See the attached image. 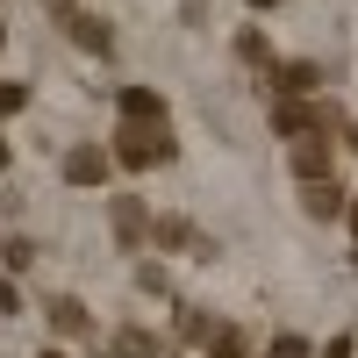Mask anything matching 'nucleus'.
<instances>
[{
    "mask_svg": "<svg viewBox=\"0 0 358 358\" xmlns=\"http://www.w3.org/2000/svg\"><path fill=\"white\" fill-rule=\"evenodd\" d=\"M115 158H122V165H136V172H151V165H165L172 158V136L165 129H122V136H115Z\"/></svg>",
    "mask_w": 358,
    "mask_h": 358,
    "instance_id": "f257e3e1",
    "label": "nucleus"
},
{
    "mask_svg": "<svg viewBox=\"0 0 358 358\" xmlns=\"http://www.w3.org/2000/svg\"><path fill=\"white\" fill-rule=\"evenodd\" d=\"M273 129L287 143H301V136H330V108H308V101H273Z\"/></svg>",
    "mask_w": 358,
    "mask_h": 358,
    "instance_id": "f03ea898",
    "label": "nucleus"
},
{
    "mask_svg": "<svg viewBox=\"0 0 358 358\" xmlns=\"http://www.w3.org/2000/svg\"><path fill=\"white\" fill-rule=\"evenodd\" d=\"M108 172H115V151H101V143L65 151V187H108Z\"/></svg>",
    "mask_w": 358,
    "mask_h": 358,
    "instance_id": "7ed1b4c3",
    "label": "nucleus"
},
{
    "mask_svg": "<svg viewBox=\"0 0 358 358\" xmlns=\"http://www.w3.org/2000/svg\"><path fill=\"white\" fill-rule=\"evenodd\" d=\"M108 222H115L122 244H151V222H158V215H151L136 194H115V201H108Z\"/></svg>",
    "mask_w": 358,
    "mask_h": 358,
    "instance_id": "20e7f679",
    "label": "nucleus"
},
{
    "mask_svg": "<svg viewBox=\"0 0 358 358\" xmlns=\"http://www.w3.org/2000/svg\"><path fill=\"white\" fill-rule=\"evenodd\" d=\"M115 108H122V122H136V129H165V94L158 86H122Z\"/></svg>",
    "mask_w": 358,
    "mask_h": 358,
    "instance_id": "39448f33",
    "label": "nucleus"
},
{
    "mask_svg": "<svg viewBox=\"0 0 358 358\" xmlns=\"http://www.w3.org/2000/svg\"><path fill=\"white\" fill-rule=\"evenodd\" d=\"M57 29H65L79 50H115V29H108V22H94L86 8H57Z\"/></svg>",
    "mask_w": 358,
    "mask_h": 358,
    "instance_id": "423d86ee",
    "label": "nucleus"
},
{
    "mask_svg": "<svg viewBox=\"0 0 358 358\" xmlns=\"http://www.w3.org/2000/svg\"><path fill=\"white\" fill-rule=\"evenodd\" d=\"M301 94H322V65H280L273 72V101H301Z\"/></svg>",
    "mask_w": 358,
    "mask_h": 358,
    "instance_id": "0eeeda50",
    "label": "nucleus"
},
{
    "mask_svg": "<svg viewBox=\"0 0 358 358\" xmlns=\"http://www.w3.org/2000/svg\"><path fill=\"white\" fill-rule=\"evenodd\" d=\"M301 208L315 222H330V215H344V179L330 172V179H308V194H301Z\"/></svg>",
    "mask_w": 358,
    "mask_h": 358,
    "instance_id": "6e6552de",
    "label": "nucleus"
},
{
    "mask_svg": "<svg viewBox=\"0 0 358 358\" xmlns=\"http://www.w3.org/2000/svg\"><path fill=\"white\" fill-rule=\"evenodd\" d=\"M151 244H165V251H208L187 215H158V222H151Z\"/></svg>",
    "mask_w": 358,
    "mask_h": 358,
    "instance_id": "1a4fd4ad",
    "label": "nucleus"
},
{
    "mask_svg": "<svg viewBox=\"0 0 358 358\" xmlns=\"http://www.w3.org/2000/svg\"><path fill=\"white\" fill-rule=\"evenodd\" d=\"M294 172L301 179H330V136H301L294 143Z\"/></svg>",
    "mask_w": 358,
    "mask_h": 358,
    "instance_id": "9d476101",
    "label": "nucleus"
},
{
    "mask_svg": "<svg viewBox=\"0 0 358 358\" xmlns=\"http://www.w3.org/2000/svg\"><path fill=\"white\" fill-rule=\"evenodd\" d=\"M50 330H57V337H79V330H86V308L72 301V294H57V301H50Z\"/></svg>",
    "mask_w": 358,
    "mask_h": 358,
    "instance_id": "9b49d317",
    "label": "nucleus"
},
{
    "mask_svg": "<svg viewBox=\"0 0 358 358\" xmlns=\"http://www.w3.org/2000/svg\"><path fill=\"white\" fill-rule=\"evenodd\" d=\"M236 57H244V65H273V43H265L258 29H244V36H236Z\"/></svg>",
    "mask_w": 358,
    "mask_h": 358,
    "instance_id": "f8f14e48",
    "label": "nucleus"
},
{
    "mask_svg": "<svg viewBox=\"0 0 358 358\" xmlns=\"http://www.w3.org/2000/svg\"><path fill=\"white\" fill-rule=\"evenodd\" d=\"M29 265H36V244H29V236H8V273H29Z\"/></svg>",
    "mask_w": 358,
    "mask_h": 358,
    "instance_id": "ddd939ff",
    "label": "nucleus"
},
{
    "mask_svg": "<svg viewBox=\"0 0 358 358\" xmlns=\"http://www.w3.org/2000/svg\"><path fill=\"white\" fill-rule=\"evenodd\" d=\"M208 358H244V337H236V330H215V337H208Z\"/></svg>",
    "mask_w": 358,
    "mask_h": 358,
    "instance_id": "4468645a",
    "label": "nucleus"
},
{
    "mask_svg": "<svg viewBox=\"0 0 358 358\" xmlns=\"http://www.w3.org/2000/svg\"><path fill=\"white\" fill-rule=\"evenodd\" d=\"M29 108V86H15V79H0V115H22Z\"/></svg>",
    "mask_w": 358,
    "mask_h": 358,
    "instance_id": "2eb2a0df",
    "label": "nucleus"
},
{
    "mask_svg": "<svg viewBox=\"0 0 358 358\" xmlns=\"http://www.w3.org/2000/svg\"><path fill=\"white\" fill-rule=\"evenodd\" d=\"M115 351H122V358H151V337H143V330H122V337H115Z\"/></svg>",
    "mask_w": 358,
    "mask_h": 358,
    "instance_id": "dca6fc26",
    "label": "nucleus"
},
{
    "mask_svg": "<svg viewBox=\"0 0 358 358\" xmlns=\"http://www.w3.org/2000/svg\"><path fill=\"white\" fill-rule=\"evenodd\" d=\"M265 358H308V344H301V337H273V351H265Z\"/></svg>",
    "mask_w": 358,
    "mask_h": 358,
    "instance_id": "f3484780",
    "label": "nucleus"
},
{
    "mask_svg": "<svg viewBox=\"0 0 358 358\" xmlns=\"http://www.w3.org/2000/svg\"><path fill=\"white\" fill-rule=\"evenodd\" d=\"M15 308H22V301H15V280L0 273V315H15Z\"/></svg>",
    "mask_w": 358,
    "mask_h": 358,
    "instance_id": "a211bd4d",
    "label": "nucleus"
},
{
    "mask_svg": "<svg viewBox=\"0 0 358 358\" xmlns=\"http://www.w3.org/2000/svg\"><path fill=\"white\" fill-rule=\"evenodd\" d=\"M251 8H280V0H251Z\"/></svg>",
    "mask_w": 358,
    "mask_h": 358,
    "instance_id": "6ab92c4d",
    "label": "nucleus"
},
{
    "mask_svg": "<svg viewBox=\"0 0 358 358\" xmlns=\"http://www.w3.org/2000/svg\"><path fill=\"white\" fill-rule=\"evenodd\" d=\"M351 229H358V201H351Z\"/></svg>",
    "mask_w": 358,
    "mask_h": 358,
    "instance_id": "aec40b11",
    "label": "nucleus"
},
{
    "mask_svg": "<svg viewBox=\"0 0 358 358\" xmlns=\"http://www.w3.org/2000/svg\"><path fill=\"white\" fill-rule=\"evenodd\" d=\"M43 358H65V351H43Z\"/></svg>",
    "mask_w": 358,
    "mask_h": 358,
    "instance_id": "412c9836",
    "label": "nucleus"
}]
</instances>
